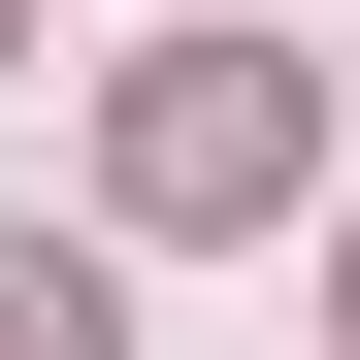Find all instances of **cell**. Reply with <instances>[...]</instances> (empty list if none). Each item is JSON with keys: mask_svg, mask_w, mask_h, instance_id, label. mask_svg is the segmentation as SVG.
I'll return each mask as SVG.
<instances>
[{"mask_svg": "<svg viewBox=\"0 0 360 360\" xmlns=\"http://www.w3.org/2000/svg\"><path fill=\"white\" fill-rule=\"evenodd\" d=\"M295 197V66H262V33H164V66H131V229H262Z\"/></svg>", "mask_w": 360, "mask_h": 360, "instance_id": "obj_1", "label": "cell"}, {"mask_svg": "<svg viewBox=\"0 0 360 360\" xmlns=\"http://www.w3.org/2000/svg\"><path fill=\"white\" fill-rule=\"evenodd\" d=\"M0 360H131V295H98L66 229H0Z\"/></svg>", "mask_w": 360, "mask_h": 360, "instance_id": "obj_2", "label": "cell"}, {"mask_svg": "<svg viewBox=\"0 0 360 360\" xmlns=\"http://www.w3.org/2000/svg\"><path fill=\"white\" fill-rule=\"evenodd\" d=\"M328 295H360V262H328Z\"/></svg>", "mask_w": 360, "mask_h": 360, "instance_id": "obj_3", "label": "cell"}]
</instances>
